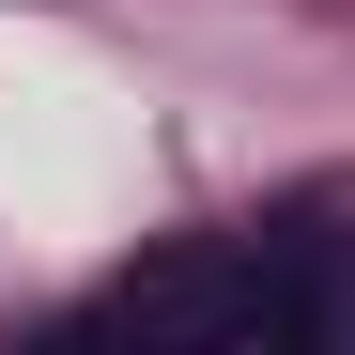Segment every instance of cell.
<instances>
[{"label": "cell", "instance_id": "1", "mask_svg": "<svg viewBox=\"0 0 355 355\" xmlns=\"http://www.w3.org/2000/svg\"><path fill=\"white\" fill-rule=\"evenodd\" d=\"M93 324H139V340H324V293L263 263V248H216V263H155L124 278Z\"/></svg>", "mask_w": 355, "mask_h": 355}]
</instances>
